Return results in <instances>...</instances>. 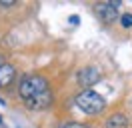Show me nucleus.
Wrapping results in <instances>:
<instances>
[{
	"label": "nucleus",
	"instance_id": "obj_1",
	"mask_svg": "<svg viewBox=\"0 0 132 128\" xmlns=\"http://www.w3.org/2000/svg\"><path fill=\"white\" fill-rule=\"evenodd\" d=\"M74 104H76V108H78L80 112L88 114V116L100 114V112L106 108V100H104V98H102L98 92H94L92 88L78 92V96L74 98Z\"/></svg>",
	"mask_w": 132,
	"mask_h": 128
},
{
	"label": "nucleus",
	"instance_id": "obj_14",
	"mask_svg": "<svg viewBox=\"0 0 132 128\" xmlns=\"http://www.w3.org/2000/svg\"><path fill=\"white\" fill-rule=\"evenodd\" d=\"M0 126H2V116H0Z\"/></svg>",
	"mask_w": 132,
	"mask_h": 128
},
{
	"label": "nucleus",
	"instance_id": "obj_2",
	"mask_svg": "<svg viewBox=\"0 0 132 128\" xmlns=\"http://www.w3.org/2000/svg\"><path fill=\"white\" fill-rule=\"evenodd\" d=\"M48 90V80L42 78V76H36V74H30V76H24L20 80V86H18V94L22 96V100H30L34 96L42 94Z\"/></svg>",
	"mask_w": 132,
	"mask_h": 128
},
{
	"label": "nucleus",
	"instance_id": "obj_11",
	"mask_svg": "<svg viewBox=\"0 0 132 128\" xmlns=\"http://www.w3.org/2000/svg\"><path fill=\"white\" fill-rule=\"evenodd\" d=\"M0 6H4V8H10V6H14V2H0Z\"/></svg>",
	"mask_w": 132,
	"mask_h": 128
},
{
	"label": "nucleus",
	"instance_id": "obj_6",
	"mask_svg": "<svg viewBox=\"0 0 132 128\" xmlns=\"http://www.w3.org/2000/svg\"><path fill=\"white\" fill-rule=\"evenodd\" d=\"M14 78H16V70H14V66L4 64V66L0 68V88H6L8 84H12Z\"/></svg>",
	"mask_w": 132,
	"mask_h": 128
},
{
	"label": "nucleus",
	"instance_id": "obj_5",
	"mask_svg": "<svg viewBox=\"0 0 132 128\" xmlns=\"http://www.w3.org/2000/svg\"><path fill=\"white\" fill-rule=\"evenodd\" d=\"M50 104H52V92H50V90L34 96L30 100H26V106H28L30 110H44V108H48Z\"/></svg>",
	"mask_w": 132,
	"mask_h": 128
},
{
	"label": "nucleus",
	"instance_id": "obj_10",
	"mask_svg": "<svg viewBox=\"0 0 132 128\" xmlns=\"http://www.w3.org/2000/svg\"><path fill=\"white\" fill-rule=\"evenodd\" d=\"M78 22H80V20H78V16H70V24H74V26H76Z\"/></svg>",
	"mask_w": 132,
	"mask_h": 128
},
{
	"label": "nucleus",
	"instance_id": "obj_8",
	"mask_svg": "<svg viewBox=\"0 0 132 128\" xmlns=\"http://www.w3.org/2000/svg\"><path fill=\"white\" fill-rule=\"evenodd\" d=\"M120 24H122V28H132V14H130V12H124V14H122Z\"/></svg>",
	"mask_w": 132,
	"mask_h": 128
},
{
	"label": "nucleus",
	"instance_id": "obj_9",
	"mask_svg": "<svg viewBox=\"0 0 132 128\" xmlns=\"http://www.w3.org/2000/svg\"><path fill=\"white\" fill-rule=\"evenodd\" d=\"M60 128H88V126L78 124V122H64V124H60Z\"/></svg>",
	"mask_w": 132,
	"mask_h": 128
},
{
	"label": "nucleus",
	"instance_id": "obj_13",
	"mask_svg": "<svg viewBox=\"0 0 132 128\" xmlns=\"http://www.w3.org/2000/svg\"><path fill=\"white\" fill-rule=\"evenodd\" d=\"M0 104H2V106H4V104H6V102H4V100H2V98H0Z\"/></svg>",
	"mask_w": 132,
	"mask_h": 128
},
{
	"label": "nucleus",
	"instance_id": "obj_4",
	"mask_svg": "<svg viewBox=\"0 0 132 128\" xmlns=\"http://www.w3.org/2000/svg\"><path fill=\"white\" fill-rule=\"evenodd\" d=\"M76 78H78V84L80 86H92V84H96L100 80V70L96 68V66H86V68H82V70H78V74H76Z\"/></svg>",
	"mask_w": 132,
	"mask_h": 128
},
{
	"label": "nucleus",
	"instance_id": "obj_3",
	"mask_svg": "<svg viewBox=\"0 0 132 128\" xmlns=\"http://www.w3.org/2000/svg\"><path fill=\"white\" fill-rule=\"evenodd\" d=\"M118 6L120 2H100L96 4V16L104 24H112L118 18Z\"/></svg>",
	"mask_w": 132,
	"mask_h": 128
},
{
	"label": "nucleus",
	"instance_id": "obj_7",
	"mask_svg": "<svg viewBox=\"0 0 132 128\" xmlns=\"http://www.w3.org/2000/svg\"><path fill=\"white\" fill-rule=\"evenodd\" d=\"M106 128H128V118L120 112H116L106 120Z\"/></svg>",
	"mask_w": 132,
	"mask_h": 128
},
{
	"label": "nucleus",
	"instance_id": "obj_12",
	"mask_svg": "<svg viewBox=\"0 0 132 128\" xmlns=\"http://www.w3.org/2000/svg\"><path fill=\"white\" fill-rule=\"evenodd\" d=\"M4 60H6V58H4V56L0 54V68H2V66H4V64H6V62H4Z\"/></svg>",
	"mask_w": 132,
	"mask_h": 128
}]
</instances>
